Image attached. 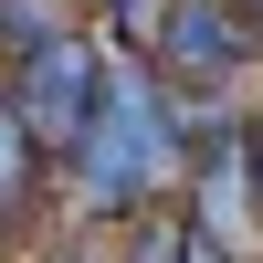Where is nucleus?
Segmentation results:
<instances>
[{"label":"nucleus","mask_w":263,"mask_h":263,"mask_svg":"<svg viewBox=\"0 0 263 263\" xmlns=\"http://www.w3.org/2000/svg\"><path fill=\"white\" fill-rule=\"evenodd\" d=\"M147 63L190 95H232L242 74H263V11L253 0H158Z\"/></svg>","instance_id":"1"},{"label":"nucleus","mask_w":263,"mask_h":263,"mask_svg":"<svg viewBox=\"0 0 263 263\" xmlns=\"http://www.w3.org/2000/svg\"><path fill=\"white\" fill-rule=\"evenodd\" d=\"M105 84H116V53H105L84 21H74L63 42H42V53L11 63V105H21V126L42 137V158H63V147L105 116Z\"/></svg>","instance_id":"2"},{"label":"nucleus","mask_w":263,"mask_h":263,"mask_svg":"<svg viewBox=\"0 0 263 263\" xmlns=\"http://www.w3.org/2000/svg\"><path fill=\"white\" fill-rule=\"evenodd\" d=\"M32 190H42V137L21 126L11 84H0V200H11V211H32Z\"/></svg>","instance_id":"3"},{"label":"nucleus","mask_w":263,"mask_h":263,"mask_svg":"<svg viewBox=\"0 0 263 263\" xmlns=\"http://www.w3.org/2000/svg\"><path fill=\"white\" fill-rule=\"evenodd\" d=\"M74 32V0H0V53H42V42H63Z\"/></svg>","instance_id":"4"},{"label":"nucleus","mask_w":263,"mask_h":263,"mask_svg":"<svg viewBox=\"0 0 263 263\" xmlns=\"http://www.w3.org/2000/svg\"><path fill=\"white\" fill-rule=\"evenodd\" d=\"M179 242H190V200H147L126 221V263H179Z\"/></svg>","instance_id":"5"},{"label":"nucleus","mask_w":263,"mask_h":263,"mask_svg":"<svg viewBox=\"0 0 263 263\" xmlns=\"http://www.w3.org/2000/svg\"><path fill=\"white\" fill-rule=\"evenodd\" d=\"M42 263H116V253H105V242H84V232H74V242H53Z\"/></svg>","instance_id":"6"},{"label":"nucleus","mask_w":263,"mask_h":263,"mask_svg":"<svg viewBox=\"0 0 263 263\" xmlns=\"http://www.w3.org/2000/svg\"><path fill=\"white\" fill-rule=\"evenodd\" d=\"M179 263H232V253H221V242H211V232H200V221H190V242H179Z\"/></svg>","instance_id":"7"},{"label":"nucleus","mask_w":263,"mask_h":263,"mask_svg":"<svg viewBox=\"0 0 263 263\" xmlns=\"http://www.w3.org/2000/svg\"><path fill=\"white\" fill-rule=\"evenodd\" d=\"M253 211H263V105H253Z\"/></svg>","instance_id":"8"},{"label":"nucleus","mask_w":263,"mask_h":263,"mask_svg":"<svg viewBox=\"0 0 263 263\" xmlns=\"http://www.w3.org/2000/svg\"><path fill=\"white\" fill-rule=\"evenodd\" d=\"M11 232H21V211H11V200H0V253H11Z\"/></svg>","instance_id":"9"}]
</instances>
